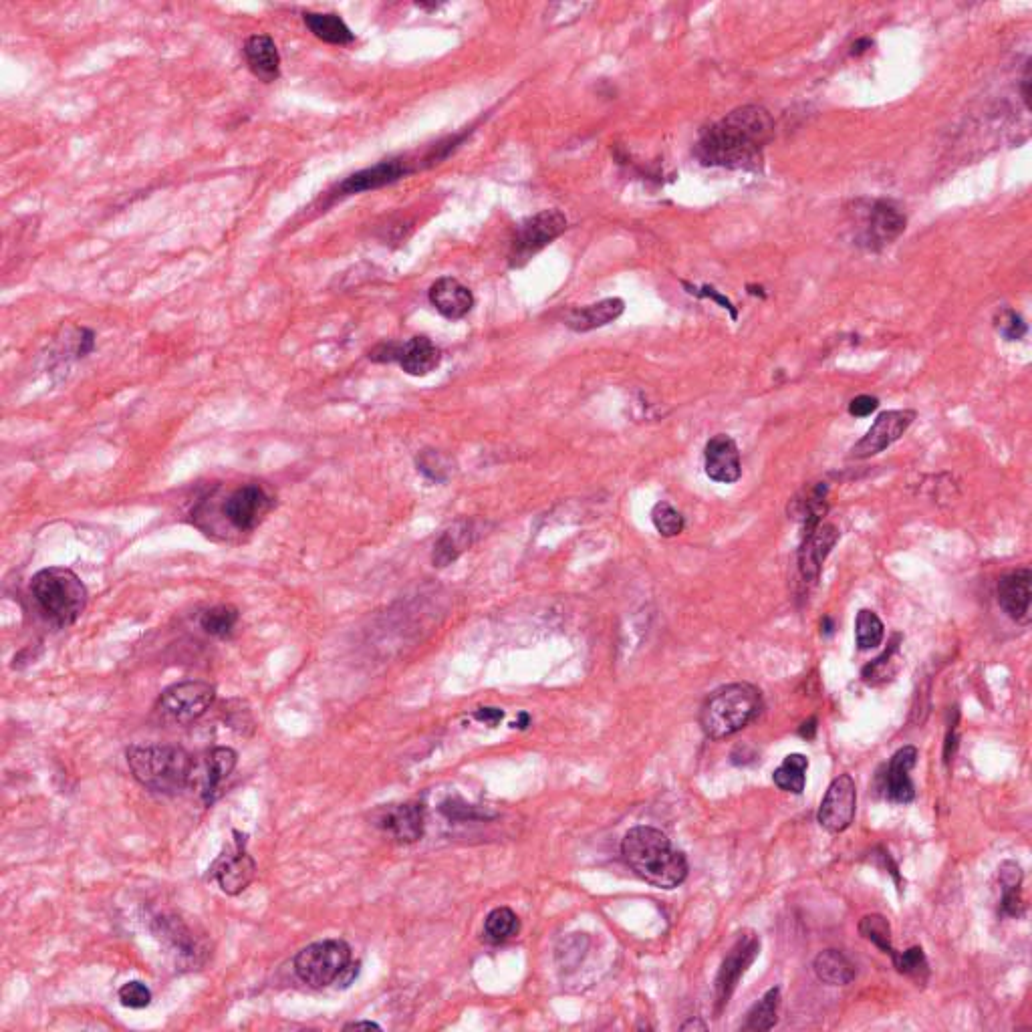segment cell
<instances>
[{"label": "cell", "instance_id": "1", "mask_svg": "<svg viewBox=\"0 0 1032 1032\" xmlns=\"http://www.w3.org/2000/svg\"><path fill=\"white\" fill-rule=\"evenodd\" d=\"M772 136V115L760 105H744L704 129L696 146V156L706 166L730 170L754 168Z\"/></svg>", "mask_w": 1032, "mask_h": 1032}, {"label": "cell", "instance_id": "2", "mask_svg": "<svg viewBox=\"0 0 1032 1032\" xmlns=\"http://www.w3.org/2000/svg\"><path fill=\"white\" fill-rule=\"evenodd\" d=\"M621 855L637 877L660 889H676L688 877V859L656 827H633L621 841Z\"/></svg>", "mask_w": 1032, "mask_h": 1032}, {"label": "cell", "instance_id": "3", "mask_svg": "<svg viewBox=\"0 0 1032 1032\" xmlns=\"http://www.w3.org/2000/svg\"><path fill=\"white\" fill-rule=\"evenodd\" d=\"M192 758L178 746L146 744L127 750V764L146 789L160 795H176L190 785Z\"/></svg>", "mask_w": 1032, "mask_h": 1032}, {"label": "cell", "instance_id": "4", "mask_svg": "<svg viewBox=\"0 0 1032 1032\" xmlns=\"http://www.w3.org/2000/svg\"><path fill=\"white\" fill-rule=\"evenodd\" d=\"M762 710L756 686L736 682L714 690L700 708V726L710 740L728 738L746 728Z\"/></svg>", "mask_w": 1032, "mask_h": 1032}, {"label": "cell", "instance_id": "5", "mask_svg": "<svg viewBox=\"0 0 1032 1032\" xmlns=\"http://www.w3.org/2000/svg\"><path fill=\"white\" fill-rule=\"evenodd\" d=\"M31 595L43 617L57 627L73 625L87 605L83 581L63 567L39 571L31 581Z\"/></svg>", "mask_w": 1032, "mask_h": 1032}, {"label": "cell", "instance_id": "6", "mask_svg": "<svg viewBox=\"0 0 1032 1032\" xmlns=\"http://www.w3.org/2000/svg\"><path fill=\"white\" fill-rule=\"evenodd\" d=\"M351 964V948L343 940H323L303 948L295 958L297 976L311 988H327Z\"/></svg>", "mask_w": 1032, "mask_h": 1032}, {"label": "cell", "instance_id": "7", "mask_svg": "<svg viewBox=\"0 0 1032 1032\" xmlns=\"http://www.w3.org/2000/svg\"><path fill=\"white\" fill-rule=\"evenodd\" d=\"M214 696V686L206 682H180L162 692L156 704V712L164 722L192 724L206 714L214 702Z\"/></svg>", "mask_w": 1032, "mask_h": 1032}, {"label": "cell", "instance_id": "8", "mask_svg": "<svg viewBox=\"0 0 1032 1032\" xmlns=\"http://www.w3.org/2000/svg\"><path fill=\"white\" fill-rule=\"evenodd\" d=\"M567 216L559 210H543L531 218H527L510 242V265L521 267L533 254L543 250L555 238H559L567 230Z\"/></svg>", "mask_w": 1032, "mask_h": 1032}, {"label": "cell", "instance_id": "9", "mask_svg": "<svg viewBox=\"0 0 1032 1032\" xmlns=\"http://www.w3.org/2000/svg\"><path fill=\"white\" fill-rule=\"evenodd\" d=\"M236 760L238 756L232 748L218 746L192 762L190 787H196L204 805L210 807L220 797L224 783L236 766Z\"/></svg>", "mask_w": 1032, "mask_h": 1032}, {"label": "cell", "instance_id": "10", "mask_svg": "<svg viewBox=\"0 0 1032 1032\" xmlns=\"http://www.w3.org/2000/svg\"><path fill=\"white\" fill-rule=\"evenodd\" d=\"M760 954V938L754 932H746L736 940V944L726 954L714 986V998H716V1014H722V1010L728 1006L740 978L746 974V970L752 966L756 956Z\"/></svg>", "mask_w": 1032, "mask_h": 1032}, {"label": "cell", "instance_id": "11", "mask_svg": "<svg viewBox=\"0 0 1032 1032\" xmlns=\"http://www.w3.org/2000/svg\"><path fill=\"white\" fill-rule=\"evenodd\" d=\"M906 224L908 218L895 202L875 200L865 212L857 244L869 250H881L906 232Z\"/></svg>", "mask_w": 1032, "mask_h": 1032}, {"label": "cell", "instance_id": "12", "mask_svg": "<svg viewBox=\"0 0 1032 1032\" xmlns=\"http://www.w3.org/2000/svg\"><path fill=\"white\" fill-rule=\"evenodd\" d=\"M855 811H857L855 781L851 774H839V777L829 785V789L821 801L817 821L825 831L839 835L851 827V823L855 819Z\"/></svg>", "mask_w": 1032, "mask_h": 1032}, {"label": "cell", "instance_id": "13", "mask_svg": "<svg viewBox=\"0 0 1032 1032\" xmlns=\"http://www.w3.org/2000/svg\"><path fill=\"white\" fill-rule=\"evenodd\" d=\"M418 168H420V164H416L410 156L383 160V162H379V164H375L371 168L359 170V172L351 174L349 178H345L337 186L335 196L343 198V196H353V194H361V192L383 188L387 184H394V182L414 174Z\"/></svg>", "mask_w": 1032, "mask_h": 1032}, {"label": "cell", "instance_id": "14", "mask_svg": "<svg viewBox=\"0 0 1032 1032\" xmlns=\"http://www.w3.org/2000/svg\"><path fill=\"white\" fill-rule=\"evenodd\" d=\"M914 420H916L914 410L883 412L875 420V424L867 430V434L851 448V456L865 460V458L881 454L883 450H887L893 442H897L903 434L910 430Z\"/></svg>", "mask_w": 1032, "mask_h": 1032}, {"label": "cell", "instance_id": "15", "mask_svg": "<svg viewBox=\"0 0 1032 1032\" xmlns=\"http://www.w3.org/2000/svg\"><path fill=\"white\" fill-rule=\"evenodd\" d=\"M918 762V748L916 746H903L899 748L889 764L885 766V772L877 777L879 791L885 797V801L895 805H910L916 799V787L912 783L910 772Z\"/></svg>", "mask_w": 1032, "mask_h": 1032}, {"label": "cell", "instance_id": "16", "mask_svg": "<svg viewBox=\"0 0 1032 1032\" xmlns=\"http://www.w3.org/2000/svg\"><path fill=\"white\" fill-rule=\"evenodd\" d=\"M271 496L263 486L246 484L236 488L224 502L228 523L238 531H254L271 510Z\"/></svg>", "mask_w": 1032, "mask_h": 1032}, {"label": "cell", "instance_id": "17", "mask_svg": "<svg viewBox=\"0 0 1032 1032\" xmlns=\"http://www.w3.org/2000/svg\"><path fill=\"white\" fill-rule=\"evenodd\" d=\"M256 873L254 859L244 851V841L236 839V845L232 849H226L216 863L212 865V875L218 881L220 889L228 895H238L244 891Z\"/></svg>", "mask_w": 1032, "mask_h": 1032}, {"label": "cell", "instance_id": "18", "mask_svg": "<svg viewBox=\"0 0 1032 1032\" xmlns=\"http://www.w3.org/2000/svg\"><path fill=\"white\" fill-rule=\"evenodd\" d=\"M998 605L1016 623L1030 621V599H1032V571L1028 567L1010 571L998 579L996 585Z\"/></svg>", "mask_w": 1032, "mask_h": 1032}, {"label": "cell", "instance_id": "19", "mask_svg": "<svg viewBox=\"0 0 1032 1032\" xmlns=\"http://www.w3.org/2000/svg\"><path fill=\"white\" fill-rule=\"evenodd\" d=\"M839 541L837 527L829 523L817 525L813 531L805 533L803 545L799 549V573L805 583H817L823 571V563Z\"/></svg>", "mask_w": 1032, "mask_h": 1032}, {"label": "cell", "instance_id": "20", "mask_svg": "<svg viewBox=\"0 0 1032 1032\" xmlns=\"http://www.w3.org/2000/svg\"><path fill=\"white\" fill-rule=\"evenodd\" d=\"M704 466L710 480L720 484H732L742 476V464H740V452L736 442L726 436L718 434L714 436L704 450Z\"/></svg>", "mask_w": 1032, "mask_h": 1032}, {"label": "cell", "instance_id": "21", "mask_svg": "<svg viewBox=\"0 0 1032 1032\" xmlns=\"http://www.w3.org/2000/svg\"><path fill=\"white\" fill-rule=\"evenodd\" d=\"M377 827L402 843H414L424 835V807L418 803L390 805L379 811Z\"/></svg>", "mask_w": 1032, "mask_h": 1032}, {"label": "cell", "instance_id": "22", "mask_svg": "<svg viewBox=\"0 0 1032 1032\" xmlns=\"http://www.w3.org/2000/svg\"><path fill=\"white\" fill-rule=\"evenodd\" d=\"M430 303L446 319H464L474 307L472 291L458 279L442 277L430 287Z\"/></svg>", "mask_w": 1032, "mask_h": 1032}, {"label": "cell", "instance_id": "23", "mask_svg": "<svg viewBox=\"0 0 1032 1032\" xmlns=\"http://www.w3.org/2000/svg\"><path fill=\"white\" fill-rule=\"evenodd\" d=\"M244 59L250 73L263 83H273L281 75V55L269 35H252L244 43Z\"/></svg>", "mask_w": 1032, "mask_h": 1032}, {"label": "cell", "instance_id": "24", "mask_svg": "<svg viewBox=\"0 0 1032 1032\" xmlns=\"http://www.w3.org/2000/svg\"><path fill=\"white\" fill-rule=\"evenodd\" d=\"M442 361V351L432 343L428 337H412L410 341L402 343L400 359L398 363L408 375L424 377L432 373Z\"/></svg>", "mask_w": 1032, "mask_h": 1032}, {"label": "cell", "instance_id": "25", "mask_svg": "<svg viewBox=\"0 0 1032 1032\" xmlns=\"http://www.w3.org/2000/svg\"><path fill=\"white\" fill-rule=\"evenodd\" d=\"M625 311V303L621 299H603L599 303L575 309L567 317V327L577 333H587L599 327H605L621 317Z\"/></svg>", "mask_w": 1032, "mask_h": 1032}, {"label": "cell", "instance_id": "26", "mask_svg": "<svg viewBox=\"0 0 1032 1032\" xmlns=\"http://www.w3.org/2000/svg\"><path fill=\"white\" fill-rule=\"evenodd\" d=\"M476 541V529L470 521H458L448 531L442 533L434 547L432 563L434 567H448L454 563L472 543Z\"/></svg>", "mask_w": 1032, "mask_h": 1032}, {"label": "cell", "instance_id": "27", "mask_svg": "<svg viewBox=\"0 0 1032 1032\" xmlns=\"http://www.w3.org/2000/svg\"><path fill=\"white\" fill-rule=\"evenodd\" d=\"M303 21L307 29L327 45H349L355 41V35L345 25V21L335 13H305Z\"/></svg>", "mask_w": 1032, "mask_h": 1032}, {"label": "cell", "instance_id": "28", "mask_svg": "<svg viewBox=\"0 0 1032 1032\" xmlns=\"http://www.w3.org/2000/svg\"><path fill=\"white\" fill-rule=\"evenodd\" d=\"M815 976L829 986H847L855 980V966L841 950H825L813 962Z\"/></svg>", "mask_w": 1032, "mask_h": 1032}, {"label": "cell", "instance_id": "29", "mask_svg": "<svg viewBox=\"0 0 1032 1032\" xmlns=\"http://www.w3.org/2000/svg\"><path fill=\"white\" fill-rule=\"evenodd\" d=\"M807 768L809 758L803 754H789L783 764L774 770L772 781L781 791L801 795L807 785Z\"/></svg>", "mask_w": 1032, "mask_h": 1032}, {"label": "cell", "instance_id": "30", "mask_svg": "<svg viewBox=\"0 0 1032 1032\" xmlns=\"http://www.w3.org/2000/svg\"><path fill=\"white\" fill-rule=\"evenodd\" d=\"M779 1004H781V990L779 988H770L752 1006V1010L748 1012L746 1022H744L742 1028L744 1030H754V1032L774 1028V1024H777V1020H779Z\"/></svg>", "mask_w": 1032, "mask_h": 1032}, {"label": "cell", "instance_id": "31", "mask_svg": "<svg viewBox=\"0 0 1032 1032\" xmlns=\"http://www.w3.org/2000/svg\"><path fill=\"white\" fill-rule=\"evenodd\" d=\"M519 916L510 908H496L484 920V940L488 944H504L506 940L519 934Z\"/></svg>", "mask_w": 1032, "mask_h": 1032}, {"label": "cell", "instance_id": "32", "mask_svg": "<svg viewBox=\"0 0 1032 1032\" xmlns=\"http://www.w3.org/2000/svg\"><path fill=\"white\" fill-rule=\"evenodd\" d=\"M883 637H885V627H883V621L877 617V613L869 611V609H861L855 619L857 648L861 652L873 650V648H877V645H881Z\"/></svg>", "mask_w": 1032, "mask_h": 1032}, {"label": "cell", "instance_id": "33", "mask_svg": "<svg viewBox=\"0 0 1032 1032\" xmlns=\"http://www.w3.org/2000/svg\"><path fill=\"white\" fill-rule=\"evenodd\" d=\"M859 934L869 940L871 944H875L883 954L887 956H895V948L891 944V926L889 922L879 916V914H871V916H865L861 922H859Z\"/></svg>", "mask_w": 1032, "mask_h": 1032}, {"label": "cell", "instance_id": "34", "mask_svg": "<svg viewBox=\"0 0 1032 1032\" xmlns=\"http://www.w3.org/2000/svg\"><path fill=\"white\" fill-rule=\"evenodd\" d=\"M236 621H238V611L230 605H216V607L204 611L200 617L202 629L214 637L230 635Z\"/></svg>", "mask_w": 1032, "mask_h": 1032}, {"label": "cell", "instance_id": "35", "mask_svg": "<svg viewBox=\"0 0 1032 1032\" xmlns=\"http://www.w3.org/2000/svg\"><path fill=\"white\" fill-rule=\"evenodd\" d=\"M891 960H893V966L897 968L899 974L910 976L916 982H926L928 980L930 968H928L926 954H924V950L920 946H914V948L901 952V954L895 952V956Z\"/></svg>", "mask_w": 1032, "mask_h": 1032}, {"label": "cell", "instance_id": "36", "mask_svg": "<svg viewBox=\"0 0 1032 1032\" xmlns=\"http://www.w3.org/2000/svg\"><path fill=\"white\" fill-rule=\"evenodd\" d=\"M652 523L662 537H678L686 527L682 512L674 508L670 502H658L654 506Z\"/></svg>", "mask_w": 1032, "mask_h": 1032}, {"label": "cell", "instance_id": "37", "mask_svg": "<svg viewBox=\"0 0 1032 1032\" xmlns=\"http://www.w3.org/2000/svg\"><path fill=\"white\" fill-rule=\"evenodd\" d=\"M897 639H899V637H895V641L889 645V650H887V652H883V656H879L877 660H873L869 666H865V668H863V672H861L863 682H867V684L875 686V684H879V682L889 680V678L895 674V670H897V668L891 664V658H893V654L897 652Z\"/></svg>", "mask_w": 1032, "mask_h": 1032}, {"label": "cell", "instance_id": "38", "mask_svg": "<svg viewBox=\"0 0 1032 1032\" xmlns=\"http://www.w3.org/2000/svg\"><path fill=\"white\" fill-rule=\"evenodd\" d=\"M119 1000H121V1004H123V1006H127V1008H136V1010H140V1008L150 1006V1002H152V990H150L144 982H138V980L127 982V984H123V986L119 988Z\"/></svg>", "mask_w": 1032, "mask_h": 1032}, {"label": "cell", "instance_id": "39", "mask_svg": "<svg viewBox=\"0 0 1032 1032\" xmlns=\"http://www.w3.org/2000/svg\"><path fill=\"white\" fill-rule=\"evenodd\" d=\"M418 470L430 478V480H436V482H442L446 480L448 476V466H446V460L442 454H438L436 450H424L420 456H418Z\"/></svg>", "mask_w": 1032, "mask_h": 1032}, {"label": "cell", "instance_id": "40", "mask_svg": "<svg viewBox=\"0 0 1032 1032\" xmlns=\"http://www.w3.org/2000/svg\"><path fill=\"white\" fill-rule=\"evenodd\" d=\"M996 327L998 331L1008 339V341H1020L1024 335H1026V323L1022 321V317L1012 311V309H1004L998 319H996Z\"/></svg>", "mask_w": 1032, "mask_h": 1032}, {"label": "cell", "instance_id": "41", "mask_svg": "<svg viewBox=\"0 0 1032 1032\" xmlns=\"http://www.w3.org/2000/svg\"><path fill=\"white\" fill-rule=\"evenodd\" d=\"M1002 887V901H1000V914L1010 918H1020L1024 914V901H1022V885H1000Z\"/></svg>", "mask_w": 1032, "mask_h": 1032}, {"label": "cell", "instance_id": "42", "mask_svg": "<svg viewBox=\"0 0 1032 1032\" xmlns=\"http://www.w3.org/2000/svg\"><path fill=\"white\" fill-rule=\"evenodd\" d=\"M400 351H402V343H398V341H385V343L375 345L369 351V359L377 361V363H392V361L400 359Z\"/></svg>", "mask_w": 1032, "mask_h": 1032}, {"label": "cell", "instance_id": "43", "mask_svg": "<svg viewBox=\"0 0 1032 1032\" xmlns=\"http://www.w3.org/2000/svg\"><path fill=\"white\" fill-rule=\"evenodd\" d=\"M442 813L448 815L450 819L454 821H464V819H482L484 815L476 813V807H470V805H456V801H448L442 805Z\"/></svg>", "mask_w": 1032, "mask_h": 1032}, {"label": "cell", "instance_id": "44", "mask_svg": "<svg viewBox=\"0 0 1032 1032\" xmlns=\"http://www.w3.org/2000/svg\"><path fill=\"white\" fill-rule=\"evenodd\" d=\"M877 408H879V400L877 398H873V396H857L849 404V414L855 416V418H865V416H871Z\"/></svg>", "mask_w": 1032, "mask_h": 1032}, {"label": "cell", "instance_id": "45", "mask_svg": "<svg viewBox=\"0 0 1032 1032\" xmlns=\"http://www.w3.org/2000/svg\"><path fill=\"white\" fill-rule=\"evenodd\" d=\"M93 349H95V333H93L91 329H81V331H79V339H77L75 357L83 359V357H87Z\"/></svg>", "mask_w": 1032, "mask_h": 1032}, {"label": "cell", "instance_id": "46", "mask_svg": "<svg viewBox=\"0 0 1032 1032\" xmlns=\"http://www.w3.org/2000/svg\"><path fill=\"white\" fill-rule=\"evenodd\" d=\"M502 716H504V712H502V710H498V708H480V710H476V712H474V718H476V720L486 722V724H490V726L498 724V722L502 720Z\"/></svg>", "mask_w": 1032, "mask_h": 1032}, {"label": "cell", "instance_id": "47", "mask_svg": "<svg viewBox=\"0 0 1032 1032\" xmlns=\"http://www.w3.org/2000/svg\"><path fill=\"white\" fill-rule=\"evenodd\" d=\"M871 47H873V41H871V39H867V37H863V39H859V41H855V43H853V47H851V55H853V57H859V55L867 53Z\"/></svg>", "mask_w": 1032, "mask_h": 1032}, {"label": "cell", "instance_id": "48", "mask_svg": "<svg viewBox=\"0 0 1032 1032\" xmlns=\"http://www.w3.org/2000/svg\"><path fill=\"white\" fill-rule=\"evenodd\" d=\"M1030 61H1026V69H1024V77H1022V99L1026 103V107H1030Z\"/></svg>", "mask_w": 1032, "mask_h": 1032}, {"label": "cell", "instance_id": "49", "mask_svg": "<svg viewBox=\"0 0 1032 1032\" xmlns=\"http://www.w3.org/2000/svg\"><path fill=\"white\" fill-rule=\"evenodd\" d=\"M815 732H817V718H811V720H809V722H805V724L801 726V730H799V734H801L803 738H807V740H813V738H815Z\"/></svg>", "mask_w": 1032, "mask_h": 1032}, {"label": "cell", "instance_id": "50", "mask_svg": "<svg viewBox=\"0 0 1032 1032\" xmlns=\"http://www.w3.org/2000/svg\"><path fill=\"white\" fill-rule=\"evenodd\" d=\"M363 1028L365 1030H371V1028L381 1030V1026L377 1022H371V1020H357V1022H351V1024L345 1026V1030H363Z\"/></svg>", "mask_w": 1032, "mask_h": 1032}, {"label": "cell", "instance_id": "51", "mask_svg": "<svg viewBox=\"0 0 1032 1032\" xmlns=\"http://www.w3.org/2000/svg\"><path fill=\"white\" fill-rule=\"evenodd\" d=\"M692 1028L694 1030H706V1024L702 1020H698V1018H690L688 1022L682 1024V1030H692Z\"/></svg>", "mask_w": 1032, "mask_h": 1032}, {"label": "cell", "instance_id": "52", "mask_svg": "<svg viewBox=\"0 0 1032 1032\" xmlns=\"http://www.w3.org/2000/svg\"><path fill=\"white\" fill-rule=\"evenodd\" d=\"M831 631H833V625H831V619L827 617L825 619V633H831Z\"/></svg>", "mask_w": 1032, "mask_h": 1032}]
</instances>
